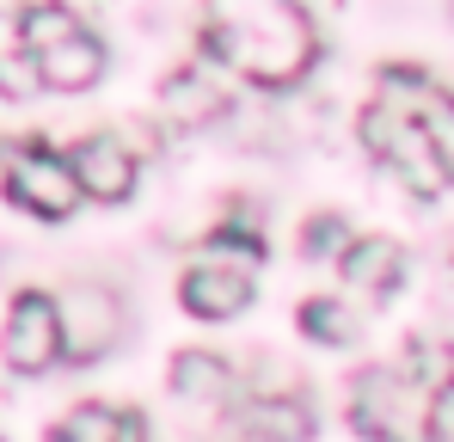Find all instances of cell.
Returning <instances> with one entry per match:
<instances>
[{"mask_svg": "<svg viewBox=\"0 0 454 442\" xmlns=\"http://www.w3.org/2000/svg\"><path fill=\"white\" fill-rule=\"evenodd\" d=\"M227 430L239 442H307L313 437V406L307 393H258L227 406Z\"/></svg>", "mask_w": 454, "mask_h": 442, "instance_id": "obj_8", "label": "cell"}, {"mask_svg": "<svg viewBox=\"0 0 454 442\" xmlns=\"http://www.w3.org/2000/svg\"><path fill=\"white\" fill-rule=\"evenodd\" d=\"M172 387L184 399H209V406H233L239 399V375L215 351H178L172 357Z\"/></svg>", "mask_w": 454, "mask_h": 442, "instance_id": "obj_13", "label": "cell"}, {"mask_svg": "<svg viewBox=\"0 0 454 442\" xmlns=\"http://www.w3.org/2000/svg\"><path fill=\"white\" fill-rule=\"evenodd\" d=\"M203 252H233V258H264V233L258 227H246V209H233L222 227H209V240H203Z\"/></svg>", "mask_w": 454, "mask_h": 442, "instance_id": "obj_18", "label": "cell"}, {"mask_svg": "<svg viewBox=\"0 0 454 442\" xmlns=\"http://www.w3.org/2000/svg\"><path fill=\"white\" fill-rule=\"evenodd\" d=\"M344 240H350V227L338 216H313L301 227V258H332V252H344Z\"/></svg>", "mask_w": 454, "mask_h": 442, "instance_id": "obj_20", "label": "cell"}, {"mask_svg": "<svg viewBox=\"0 0 454 442\" xmlns=\"http://www.w3.org/2000/svg\"><path fill=\"white\" fill-rule=\"evenodd\" d=\"M31 86H43V80H37V62L25 50V25H19V12H0V92L25 99Z\"/></svg>", "mask_w": 454, "mask_h": 442, "instance_id": "obj_16", "label": "cell"}, {"mask_svg": "<svg viewBox=\"0 0 454 442\" xmlns=\"http://www.w3.org/2000/svg\"><path fill=\"white\" fill-rule=\"evenodd\" d=\"M338 277L363 295H393L405 283V252L387 240V233H363V240H344L338 252Z\"/></svg>", "mask_w": 454, "mask_h": 442, "instance_id": "obj_12", "label": "cell"}, {"mask_svg": "<svg viewBox=\"0 0 454 442\" xmlns=\"http://www.w3.org/2000/svg\"><path fill=\"white\" fill-rule=\"evenodd\" d=\"M0 191L12 209L37 221H68L80 209V178H74V160L56 154L50 142H6L0 147Z\"/></svg>", "mask_w": 454, "mask_h": 442, "instance_id": "obj_3", "label": "cell"}, {"mask_svg": "<svg viewBox=\"0 0 454 442\" xmlns=\"http://www.w3.org/2000/svg\"><path fill=\"white\" fill-rule=\"evenodd\" d=\"M136 424V412H111V406H74L68 418L50 424V442H123Z\"/></svg>", "mask_w": 454, "mask_h": 442, "instance_id": "obj_15", "label": "cell"}, {"mask_svg": "<svg viewBox=\"0 0 454 442\" xmlns=\"http://www.w3.org/2000/svg\"><path fill=\"white\" fill-rule=\"evenodd\" d=\"M166 111H172L178 123H209V117L227 111V92L215 80H203V68H178L166 80Z\"/></svg>", "mask_w": 454, "mask_h": 442, "instance_id": "obj_14", "label": "cell"}, {"mask_svg": "<svg viewBox=\"0 0 454 442\" xmlns=\"http://www.w3.org/2000/svg\"><path fill=\"white\" fill-rule=\"evenodd\" d=\"M424 437L430 442H454V368L430 387V406H424Z\"/></svg>", "mask_w": 454, "mask_h": 442, "instance_id": "obj_19", "label": "cell"}, {"mask_svg": "<svg viewBox=\"0 0 454 442\" xmlns=\"http://www.w3.org/2000/svg\"><path fill=\"white\" fill-rule=\"evenodd\" d=\"M68 160H74V178L92 203H123L136 191V154L117 136H86L68 147Z\"/></svg>", "mask_w": 454, "mask_h": 442, "instance_id": "obj_10", "label": "cell"}, {"mask_svg": "<svg viewBox=\"0 0 454 442\" xmlns=\"http://www.w3.org/2000/svg\"><path fill=\"white\" fill-rule=\"evenodd\" d=\"M197 43L264 92L301 86L319 62V31L301 0H203Z\"/></svg>", "mask_w": 454, "mask_h": 442, "instance_id": "obj_1", "label": "cell"}, {"mask_svg": "<svg viewBox=\"0 0 454 442\" xmlns=\"http://www.w3.org/2000/svg\"><path fill=\"white\" fill-rule=\"evenodd\" d=\"M19 25H25V50H31L43 86H56V92H86V86H98V74H105V43L80 25L74 6H62V0H31V6H19Z\"/></svg>", "mask_w": 454, "mask_h": 442, "instance_id": "obj_2", "label": "cell"}, {"mask_svg": "<svg viewBox=\"0 0 454 442\" xmlns=\"http://www.w3.org/2000/svg\"><path fill=\"white\" fill-rule=\"evenodd\" d=\"M424 406L411 393V375L399 368H363L350 387V430L369 442H430L424 437Z\"/></svg>", "mask_w": 454, "mask_h": 442, "instance_id": "obj_5", "label": "cell"}, {"mask_svg": "<svg viewBox=\"0 0 454 442\" xmlns=\"http://www.w3.org/2000/svg\"><path fill=\"white\" fill-rule=\"evenodd\" d=\"M252 295H258L252 271L246 264H222V258H203V264H191L178 277V307L191 320H233Z\"/></svg>", "mask_w": 454, "mask_h": 442, "instance_id": "obj_9", "label": "cell"}, {"mask_svg": "<svg viewBox=\"0 0 454 442\" xmlns=\"http://www.w3.org/2000/svg\"><path fill=\"white\" fill-rule=\"evenodd\" d=\"M0 357L19 375H43V368L68 363V326H62V301L43 289H19L6 307V332H0Z\"/></svg>", "mask_w": 454, "mask_h": 442, "instance_id": "obj_6", "label": "cell"}, {"mask_svg": "<svg viewBox=\"0 0 454 442\" xmlns=\"http://www.w3.org/2000/svg\"><path fill=\"white\" fill-rule=\"evenodd\" d=\"M123 442H148V418H142V412H136V424H129V437Z\"/></svg>", "mask_w": 454, "mask_h": 442, "instance_id": "obj_21", "label": "cell"}, {"mask_svg": "<svg viewBox=\"0 0 454 442\" xmlns=\"http://www.w3.org/2000/svg\"><path fill=\"white\" fill-rule=\"evenodd\" d=\"M62 326H68V363H92L117 344L123 320H117V301L105 289H74L62 301Z\"/></svg>", "mask_w": 454, "mask_h": 442, "instance_id": "obj_11", "label": "cell"}, {"mask_svg": "<svg viewBox=\"0 0 454 442\" xmlns=\"http://www.w3.org/2000/svg\"><path fill=\"white\" fill-rule=\"evenodd\" d=\"M356 136H363L369 154H380V160L405 178V191H411V197H442V191H449V166H442L436 142H430V136H424V123H418L411 111H399L393 99L363 105Z\"/></svg>", "mask_w": 454, "mask_h": 442, "instance_id": "obj_4", "label": "cell"}, {"mask_svg": "<svg viewBox=\"0 0 454 442\" xmlns=\"http://www.w3.org/2000/svg\"><path fill=\"white\" fill-rule=\"evenodd\" d=\"M380 99H393L399 111H411L418 123H424V136L436 142L442 154V166H449V185H454V92L449 86H436L424 68H380Z\"/></svg>", "mask_w": 454, "mask_h": 442, "instance_id": "obj_7", "label": "cell"}, {"mask_svg": "<svg viewBox=\"0 0 454 442\" xmlns=\"http://www.w3.org/2000/svg\"><path fill=\"white\" fill-rule=\"evenodd\" d=\"M301 332L307 338H319V344H350L356 338V320L338 307V301H325V295H313V301H301Z\"/></svg>", "mask_w": 454, "mask_h": 442, "instance_id": "obj_17", "label": "cell"}]
</instances>
